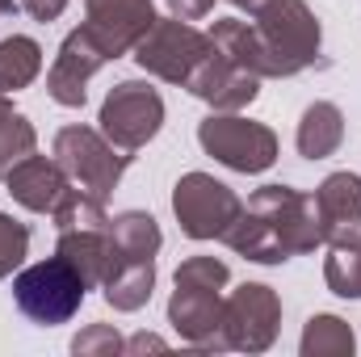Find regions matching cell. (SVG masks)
Instances as JSON below:
<instances>
[{
  "label": "cell",
  "mask_w": 361,
  "mask_h": 357,
  "mask_svg": "<svg viewBox=\"0 0 361 357\" xmlns=\"http://www.w3.org/2000/svg\"><path fill=\"white\" fill-rule=\"evenodd\" d=\"M223 244L248 261L261 265H281L298 253H311L319 240V210L315 198L290 189V185H265L257 189L240 219L223 231Z\"/></svg>",
  "instance_id": "obj_1"
},
{
  "label": "cell",
  "mask_w": 361,
  "mask_h": 357,
  "mask_svg": "<svg viewBox=\"0 0 361 357\" xmlns=\"http://www.w3.org/2000/svg\"><path fill=\"white\" fill-rule=\"evenodd\" d=\"M252 30L261 47V80L294 76L319 55V21L302 0H261L252 8Z\"/></svg>",
  "instance_id": "obj_2"
},
{
  "label": "cell",
  "mask_w": 361,
  "mask_h": 357,
  "mask_svg": "<svg viewBox=\"0 0 361 357\" xmlns=\"http://www.w3.org/2000/svg\"><path fill=\"white\" fill-rule=\"evenodd\" d=\"M85 277L68 265L59 253L51 261H38V265L21 269L13 277V298L21 307V315H30L34 324H68L80 303H85Z\"/></svg>",
  "instance_id": "obj_3"
},
{
  "label": "cell",
  "mask_w": 361,
  "mask_h": 357,
  "mask_svg": "<svg viewBox=\"0 0 361 357\" xmlns=\"http://www.w3.org/2000/svg\"><path fill=\"white\" fill-rule=\"evenodd\" d=\"M55 160H59V169L68 173L72 185L89 189L92 198L105 202V198L118 189L122 173H126L130 152L114 147L105 135H97L89 126H63V131L55 135Z\"/></svg>",
  "instance_id": "obj_4"
},
{
  "label": "cell",
  "mask_w": 361,
  "mask_h": 357,
  "mask_svg": "<svg viewBox=\"0 0 361 357\" xmlns=\"http://www.w3.org/2000/svg\"><path fill=\"white\" fill-rule=\"evenodd\" d=\"M197 143L235 173H265L277 160V135L240 114H210L197 126Z\"/></svg>",
  "instance_id": "obj_5"
},
{
  "label": "cell",
  "mask_w": 361,
  "mask_h": 357,
  "mask_svg": "<svg viewBox=\"0 0 361 357\" xmlns=\"http://www.w3.org/2000/svg\"><path fill=\"white\" fill-rule=\"evenodd\" d=\"M210 47H214L210 34H202L189 21L173 17V21H156L143 34V42L135 47V59H139L143 72H152L169 85H185L197 72V63L210 55Z\"/></svg>",
  "instance_id": "obj_6"
},
{
  "label": "cell",
  "mask_w": 361,
  "mask_h": 357,
  "mask_svg": "<svg viewBox=\"0 0 361 357\" xmlns=\"http://www.w3.org/2000/svg\"><path fill=\"white\" fill-rule=\"evenodd\" d=\"M173 210L189 240H223V231L240 219L244 202L223 181L206 177V173H185L173 193Z\"/></svg>",
  "instance_id": "obj_7"
},
{
  "label": "cell",
  "mask_w": 361,
  "mask_h": 357,
  "mask_svg": "<svg viewBox=\"0 0 361 357\" xmlns=\"http://www.w3.org/2000/svg\"><path fill=\"white\" fill-rule=\"evenodd\" d=\"M160 122H164V101L143 80H122L101 105V135L122 152H139L147 139H156Z\"/></svg>",
  "instance_id": "obj_8"
},
{
  "label": "cell",
  "mask_w": 361,
  "mask_h": 357,
  "mask_svg": "<svg viewBox=\"0 0 361 357\" xmlns=\"http://www.w3.org/2000/svg\"><path fill=\"white\" fill-rule=\"evenodd\" d=\"M277 324H281V303H277V294H273L269 286H261V282H248L231 298H223V337H227V349H248V353L269 349L273 337H277Z\"/></svg>",
  "instance_id": "obj_9"
},
{
  "label": "cell",
  "mask_w": 361,
  "mask_h": 357,
  "mask_svg": "<svg viewBox=\"0 0 361 357\" xmlns=\"http://www.w3.org/2000/svg\"><path fill=\"white\" fill-rule=\"evenodd\" d=\"M109 59H114V55L105 51V42L92 34L89 25L72 30V34L63 38V47H59L51 72H47V92H51L59 105L80 109V105H85V85L92 80V72H101Z\"/></svg>",
  "instance_id": "obj_10"
},
{
  "label": "cell",
  "mask_w": 361,
  "mask_h": 357,
  "mask_svg": "<svg viewBox=\"0 0 361 357\" xmlns=\"http://www.w3.org/2000/svg\"><path fill=\"white\" fill-rule=\"evenodd\" d=\"M319 240L332 248H361V177L332 173L315 189Z\"/></svg>",
  "instance_id": "obj_11"
},
{
  "label": "cell",
  "mask_w": 361,
  "mask_h": 357,
  "mask_svg": "<svg viewBox=\"0 0 361 357\" xmlns=\"http://www.w3.org/2000/svg\"><path fill=\"white\" fill-rule=\"evenodd\" d=\"M185 89L193 92V97H202V101H210L219 114H235V109H244V105L257 101L261 76L244 72V68L231 63L219 47H210V55L197 63V72L185 80Z\"/></svg>",
  "instance_id": "obj_12"
},
{
  "label": "cell",
  "mask_w": 361,
  "mask_h": 357,
  "mask_svg": "<svg viewBox=\"0 0 361 357\" xmlns=\"http://www.w3.org/2000/svg\"><path fill=\"white\" fill-rule=\"evenodd\" d=\"M85 8H89L85 25L105 42V51L114 59L126 55V51H135L143 42V34L156 25L152 0H85Z\"/></svg>",
  "instance_id": "obj_13"
},
{
  "label": "cell",
  "mask_w": 361,
  "mask_h": 357,
  "mask_svg": "<svg viewBox=\"0 0 361 357\" xmlns=\"http://www.w3.org/2000/svg\"><path fill=\"white\" fill-rule=\"evenodd\" d=\"M169 324L197 349H227L223 337V298L219 290H202V286H177L173 303H169Z\"/></svg>",
  "instance_id": "obj_14"
},
{
  "label": "cell",
  "mask_w": 361,
  "mask_h": 357,
  "mask_svg": "<svg viewBox=\"0 0 361 357\" xmlns=\"http://www.w3.org/2000/svg\"><path fill=\"white\" fill-rule=\"evenodd\" d=\"M4 185H8V193H13L25 210H55L72 181L59 169V160L25 156L21 164H13V169L4 173Z\"/></svg>",
  "instance_id": "obj_15"
},
{
  "label": "cell",
  "mask_w": 361,
  "mask_h": 357,
  "mask_svg": "<svg viewBox=\"0 0 361 357\" xmlns=\"http://www.w3.org/2000/svg\"><path fill=\"white\" fill-rule=\"evenodd\" d=\"M68 265L85 277V286H101L105 273L114 265V240L109 227H76V231H59V248H55Z\"/></svg>",
  "instance_id": "obj_16"
},
{
  "label": "cell",
  "mask_w": 361,
  "mask_h": 357,
  "mask_svg": "<svg viewBox=\"0 0 361 357\" xmlns=\"http://www.w3.org/2000/svg\"><path fill=\"white\" fill-rule=\"evenodd\" d=\"M101 286H105V303L114 311H139L152 298L156 261H114Z\"/></svg>",
  "instance_id": "obj_17"
},
{
  "label": "cell",
  "mask_w": 361,
  "mask_h": 357,
  "mask_svg": "<svg viewBox=\"0 0 361 357\" xmlns=\"http://www.w3.org/2000/svg\"><path fill=\"white\" fill-rule=\"evenodd\" d=\"M345 139V114L332 105V101H315L307 105L302 122H298V152L307 160H324L341 147Z\"/></svg>",
  "instance_id": "obj_18"
},
{
  "label": "cell",
  "mask_w": 361,
  "mask_h": 357,
  "mask_svg": "<svg viewBox=\"0 0 361 357\" xmlns=\"http://www.w3.org/2000/svg\"><path fill=\"white\" fill-rule=\"evenodd\" d=\"M109 240H114V261H156L160 253V227L143 210L109 219Z\"/></svg>",
  "instance_id": "obj_19"
},
{
  "label": "cell",
  "mask_w": 361,
  "mask_h": 357,
  "mask_svg": "<svg viewBox=\"0 0 361 357\" xmlns=\"http://www.w3.org/2000/svg\"><path fill=\"white\" fill-rule=\"evenodd\" d=\"M42 72V47L25 34H13L0 42V92L25 89Z\"/></svg>",
  "instance_id": "obj_20"
},
{
  "label": "cell",
  "mask_w": 361,
  "mask_h": 357,
  "mask_svg": "<svg viewBox=\"0 0 361 357\" xmlns=\"http://www.w3.org/2000/svg\"><path fill=\"white\" fill-rule=\"evenodd\" d=\"M353 353V328L336 315H315L307 320L302 332V357H345Z\"/></svg>",
  "instance_id": "obj_21"
},
{
  "label": "cell",
  "mask_w": 361,
  "mask_h": 357,
  "mask_svg": "<svg viewBox=\"0 0 361 357\" xmlns=\"http://www.w3.org/2000/svg\"><path fill=\"white\" fill-rule=\"evenodd\" d=\"M55 214V227L59 231H76V227H109L105 210H101V198H92L89 189H72L59 198V206L51 210Z\"/></svg>",
  "instance_id": "obj_22"
},
{
  "label": "cell",
  "mask_w": 361,
  "mask_h": 357,
  "mask_svg": "<svg viewBox=\"0 0 361 357\" xmlns=\"http://www.w3.org/2000/svg\"><path fill=\"white\" fill-rule=\"evenodd\" d=\"M34 126L21 118V114H8V118H0V177L13 169V164H21L25 156H34Z\"/></svg>",
  "instance_id": "obj_23"
},
{
  "label": "cell",
  "mask_w": 361,
  "mask_h": 357,
  "mask_svg": "<svg viewBox=\"0 0 361 357\" xmlns=\"http://www.w3.org/2000/svg\"><path fill=\"white\" fill-rule=\"evenodd\" d=\"M324 277L332 286V294L341 298H361V248H332Z\"/></svg>",
  "instance_id": "obj_24"
},
{
  "label": "cell",
  "mask_w": 361,
  "mask_h": 357,
  "mask_svg": "<svg viewBox=\"0 0 361 357\" xmlns=\"http://www.w3.org/2000/svg\"><path fill=\"white\" fill-rule=\"evenodd\" d=\"M25 253H30V227L8 219V214H0V277H8L21 265Z\"/></svg>",
  "instance_id": "obj_25"
},
{
  "label": "cell",
  "mask_w": 361,
  "mask_h": 357,
  "mask_svg": "<svg viewBox=\"0 0 361 357\" xmlns=\"http://www.w3.org/2000/svg\"><path fill=\"white\" fill-rule=\"evenodd\" d=\"M227 265L214 261V257H189L177 269V286H202V290H223L227 286Z\"/></svg>",
  "instance_id": "obj_26"
},
{
  "label": "cell",
  "mask_w": 361,
  "mask_h": 357,
  "mask_svg": "<svg viewBox=\"0 0 361 357\" xmlns=\"http://www.w3.org/2000/svg\"><path fill=\"white\" fill-rule=\"evenodd\" d=\"M126 349V341L109 328V324H92L89 332H80L76 341H72V353H122Z\"/></svg>",
  "instance_id": "obj_27"
},
{
  "label": "cell",
  "mask_w": 361,
  "mask_h": 357,
  "mask_svg": "<svg viewBox=\"0 0 361 357\" xmlns=\"http://www.w3.org/2000/svg\"><path fill=\"white\" fill-rule=\"evenodd\" d=\"M17 4H21L34 21H55V17L68 8V0H17Z\"/></svg>",
  "instance_id": "obj_28"
},
{
  "label": "cell",
  "mask_w": 361,
  "mask_h": 357,
  "mask_svg": "<svg viewBox=\"0 0 361 357\" xmlns=\"http://www.w3.org/2000/svg\"><path fill=\"white\" fill-rule=\"evenodd\" d=\"M169 8H173V17H180V21H197V17H206L214 8V0H169Z\"/></svg>",
  "instance_id": "obj_29"
},
{
  "label": "cell",
  "mask_w": 361,
  "mask_h": 357,
  "mask_svg": "<svg viewBox=\"0 0 361 357\" xmlns=\"http://www.w3.org/2000/svg\"><path fill=\"white\" fill-rule=\"evenodd\" d=\"M143 349H164V341L160 337H147V332H139V337L126 341V353H143Z\"/></svg>",
  "instance_id": "obj_30"
},
{
  "label": "cell",
  "mask_w": 361,
  "mask_h": 357,
  "mask_svg": "<svg viewBox=\"0 0 361 357\" xmlns=\"http://www.w3.org/2000/svg\"><path fill=\"white\" fill-rule=\"evenodd\" d=\"M8 114H17V109H13V105H8V97L0 92V118H8Z\"/></svg>",
  "instance_id": "obj_31"
},
{
  "label": "cell",
  "mask_w": 361,
  "mask_h": 357,
  "mask_svg": "<svg viewBox=\"0 0 361 357\" xmlns=\"http://www.w3.org/2000/svg\"><path fill=\"white\" fill-rule=\"evenodd\" d=\"M13 8V0H0V13H8Z\"/></svg>",
  "instance_id": "obj_32"
}]
</instances>
